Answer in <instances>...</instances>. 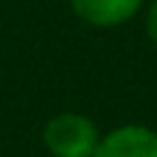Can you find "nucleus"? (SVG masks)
Returning a JSON list of instances; mask_svg holds the SVG:
<instances>
[{
    "mask_svg": "<svg viewBox=\"0 0 157 157\" xmlns=\"http://www.w3.org/2000/svg\"><path fill=\"white\" fill-rule=\"evenodd\" d=\"M76 15L93 26H119L137 15L143 0H70Z\"/></svg>",
    "mask_w": 157,
    "mask_h": 157,
    "instance_id": "obj_3",
    "label": "nucleus"
},
{
    "mask_svg": "<svg viewBox=\"0 0 157 157\" xmlns=\"http://www.w3.org/2000/svg\"><path fill=\"white\" fill-rule=\"evenodd\" d=\"M146 29H148V38L157 44V0L151 3V9H148V21H146Z\"/></svg>",
    "mask_w": 157,
    "mask_h": 157,
    "instance_id": "obj_4",
    "label": "nucleus"
},
{
    "mask_svg": "<svg viewBox=\"0 0 157 157\" xmlns=\"http://www.w3.org/2000/svg\"><path fill=\"white\" fill-rule=\"evenodd\" d=\"M44 143L56 157H90L99 134L96 125L82 113H58L47 122Z\"/></svg>",
    "mask_w": 157,
    "mask_h": 157,
    "instance_id": "obj_1",
    "label": "nucleus"
},
{
    "mask_svg": "<svg viewBox=\"0 0 157 157\" xmlns=\"http://www.w3.org/2000/svg\"><path fill=\"white\" fill-rule=\"evenodd\" d=\"M90 157H157V131L146 125H122L102 137Z\"/></svg>",
    "mask_w": 157,
    "mask_h": 157,
    "instance_id": "obj_2",
    "label": "nucleus"
}]
</instances>
